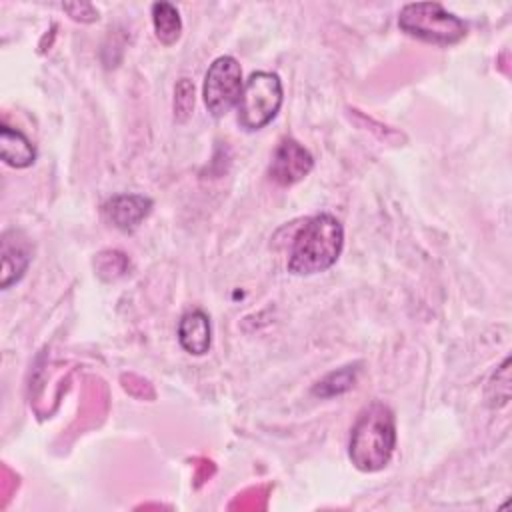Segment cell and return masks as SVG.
I'll use <instances>...</instances> for the list:
<instances>
[{
  "instance_id": "cell-15",
  "label": "cell",
  "mask_w": 512,
  "mask_h": 512,
  "mask_svg": "<svg viewBox=\"0 0 512 512\" xmlns=\"http://www.w3.org/2000/svg\"><path fill=\"white\" fill-rule=\"evenodd\" d=\"M62 8L74 18V20H80V22H94L98 20V10L88 4V2H72V4H62Z\"/></svg>"
},
{
  "instance_id": "cell-1",
  "label": "cell",
  "mask_w": 512,
  "mask_h": 512,
  "mask_svg": "<svg viewBox=\"0 0 512 512\" xmlns=\"http://www.w3.org/2000/svg\"><path fill=\"white\" fill-rule=\"evenodd\" d=\"M396 448V420L384 402L368 404L356 418L348 458L360 472H378L386 468Z\"/></svg>"
},
{
  "instance_id": "cell-10",
  "label": "cell",
  "mask_w": 512,
  "mask_h": 512,
  "mask_svg": "<svg viewBox=\"0 0 512 512\" xmlns=\"http://www.w3.org/2000/svg\"><path fill=\"white\" fill-rule=\"evenodd\" d=\"M0 158L12 168H28L36 160V148L22 130L2 124L0 126Z\"/></svg>"
},
{
  "instance_id": "cell-7",
  "label": "cell",
  "mask_w": 512,
  "mask_h": 512,
  "mask_svg": "<svg viewBox=\"0 0 512 512\" xmlns=\"http://www.w3.org/2000/svg\"><path fill=\"white\" fill-rule=\"evenodd\" d=\"M152 200L142 194H116L102 204L106 222L122 232H132L150 214Z\"/></svg>"
},
{
  "instance_id": "cell-6",
  "label": "cell",
  "mask_w": 512,
  "mask_h": 512,
  "mask_svg": "<svg viewBox=\"0 0 512 512\" xmlns=\"http://www.w3.org/2000/svg\"><path fill=\"white\" fill-rule=\"evenodd\" d=\"M314 166L312 154L294 138H284L268 166V176L280 186H292L306 178Z\"/></svg>"
},
{
  "instance_id": "cell-9",
  "label": "cell",
  "mask_w": 512,
  "mask_h": 512,
  "mask_svg": "<svg viewBox=\"0 0 512 512\" xmlns=\"http://www.w3.org/2000/svg\"><path fill=\"white\" fill-rule=\"evenodd\" d=\"M178 342L180 346L194 356L208 352L212 342L210 318L204 310H188L178 322Z\"/></svg>"
},
{
  "instance_id": "cell-5",
  "label": "cell",
  "mask_w": 512,
  "mask_h": 512,
  "mask_svg": "<svg viewBox=\"0 0 512 512\" xmlns=\"http://www.w3.org/2000/svg\"><path fill=\"white\" fill-rule=\"evenodd\" d=\"M242 68L240 62L234 56H218L206 70L204 76V86H202V96L208 112L214 118L224 116L230 112L242 92Z\"/></svg>"
},
{
  "instance_id": "cell-11",
  "label": "cell",
  "mask_w": 512,
  "mask_h": 512,
  "mask_svg": "<svg viewBox=\"0 0 512 512\" xmlns=\"http://www.w3.org/2000/svg\"><path fill=\"white\" fill-rule=\"evenodd\" d=\"M152 24H154V34L164 46H172L178 42L182 34V20L170 2H156L152 4Z\"/></svg>"
},
{
  "instance_id": "cell-4",
  "label": "cell",
  "mask_w": 512,
  "mask_h": 512,
  "mask_svg": "<svg viewBox=\"0 0 512 512\" xmlns=\"http://www.w3.org/2000/svg\"><path fill=\"white\" fill-rule=\"evenodd\" d=\"M282 100L284 90L278 74L266 70L252 72L244 82L236 104L238 124L248 132L264 128L276 118Z\"/></svg>"
},
{
  "instance_id": "cell-8",
  "label": "cell",
  "mask_w": 512,
  "mask_h": 512,
  "mask_svg": "<svg viewBox=\"0 0 512 512\" xmlns=\"http://www.w3.org/2000/svg\"><path fill=\"white\" fill-rule=\"evenodd\" d=\"M30 264L28 240L18 230H8L2 236V288L18 282Z\"/></svg>"
},
{
  "instance_id": "cell-3",
  "label": "cell",
  "mask_w": 512,
  "mask_h": 512,
  "mask_svg": "<svg viewBox=\"0 0 512 512\" xmlns=\"http://www.w3.org/2000/svg\"><path fill=\"white\" fill-rule=\"evenodd\" d=\"M398 26L412 38L450 46L466 36V24L438 2H412L400 10Z\"/></svg>"
},
{
  "instance_id": "cell-13",
  "label": "cell",
  "mask_w": 512,
  "mask_h": 512,
  "mask_svg": "<svg viewBox=\"0 0 512 512\" xmlns=\"http://www.w3.org/2000/svg\"><path fill=\"white\" fill-rule=\"evenodd\" d=\"M128 268V258L118 252V250H104L96 256V272L102 280H112V272L114 270V276H124Z\"/></svg>"
},
{
  "instance_id": "cell-14",
  "label": "cell",
  "mask_w": 512,
  "mask_h": 512,
  "mask_svg": "<svg viewBox=\"0 0 512 512\" xmlns=\"http://www.w3.org/2000/svg\"><path fill=\"white\" fill-rule=\"evenodd\" d=\"M194 108V84L188 78H182L176 86V98H174V114L182 122L190 116Z\"/></svg>"
},
{
  "instance_id": "cell-2",
  "label": "cell",
  "mask_w": 512,
  "mask_h": 512,
  "mask_svg": "<svg viewBox=\"0 0 512 512\" xmlns=\"http://www.w3.org/2000/svg\"><path fill=\"white\" fill-rule=\"evenodd\" d=\"M344 228L332 214L310 216L294 236L288 270L296 276H310L328 270L340 258Z\"/></svg>"
},
{
  "instance_id": "cell-12",
  "label": "cell",
  "mask_w": 512,
  "mask_h": 512,
  "mask_svg": "<svg viewBox=\"0 0 512 512\" xmlns=\"http://www.w3.org/2000/svg\"><path fill=\"white\" fill-rule=\"evenodd\" d=\"M356 382V368L354 366H344L340 370L330 372L326 378H322L314 388L312 394L328 398V396H336L342 394L346 390H350Z\"/></svg>"
}]
</instances>
